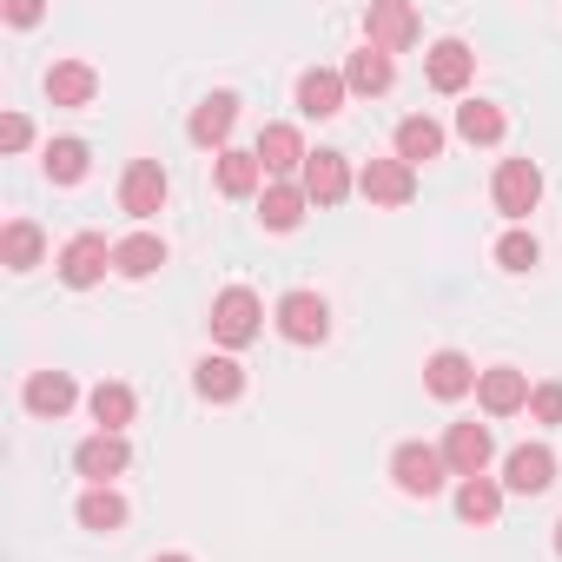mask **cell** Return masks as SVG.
<instances>
[{
	"label": "cell",
	"instance_id": "obj_1",
	"mask_svg": "<svg viewBox=\"0 0 562 562\" xmlns=\"http://www.w3.org/2000/svg\"><path fill=\"white\" fill-rule=\"evenodd\" d=\"M258 318H265V305H258V292H245V285H225V292L212 299V338H218L225 351H245V345L258 338Z\"/></svg>",
	"mask_w": 562,
	"mask_h": 562
},
{
	"label": "cell",
	"instance_id": "obj_2",
	"mask_svg": "<svg viewBox=\"0 0 562 562\" xmlns=\"http://www.w3.org/2000/svg\"><path fill=\"white\" fill-rule=\"evenodd\" d=\"M391 483H397L404 496H437V490L450 483V463H443L437 443H397V457H391Z\"/></svg>",
	"mask_w": 562,
	"mask_h": 562
},
{
	"label": "cell",
	"instance_id": "obj_3",
	"mask_svg": "<svg viewBox=\"0 0 562 562\" xmlns=\"http://www.w3.org/2000/svg\"><path fill=\"white\" fill-rule=\"evenodd\" d=\"M490 192H496V212H503V218H529V212L542 205V172H536V159H503Z\"/></svg>",
	"mask_w": 562,
	"mask_h": 562
},
{
	"label": "cell",
	"instance_id": "obj_4",
	"mask_svg": "<svg viewBox=\"0 0 562 562\" xmlns=\"http://www.w3.org/2000/svg\"><path fill=\"white\" fill-rule=\"evenodd\" d=\"M278 331H285L292 345H325L331 338V305L318 292H285L278 299Z\"/></svg>",
	"mask_w": 562,
	"mask_h": 562
},
{
	"label": "cell",
	"instance_id": "obj_5",
	"mask_svg": "<svg viewBox=\"0 0 562 562\" xmlns=\"http://www.w3.org/2000/svg\"><path fill=\"white\" fill-rule=\"evenodd\" d=\"M166 192H172V186H166V166H159V159H133L126 179H120V212H133V218L146 225L153 212H166Z\"/></svg>",
	"mask_w": 562,
	"mask_h": 562
},
{
	"label": "cell",
	"instance_id": "obj_6",
	"mask_svg": "<svg viewBox=\"0 0 562 562\" xmlns=\"http://www.w3.org/2000/svg\"><path fill=\"white\" fill-rule=\"evenodd\" d=\"M437 450H443L450 476L463 483V476H483V470H490V457H496V437H490V424H450V437H443Z\"/></svg>",
	"mask_w": 562,
	"mask_h": 562
},
{
	"label": "cell",
	"instance_id": "obj_7",
	"mask_svg": "<svg viewBox=\"0 0 562 562\" xmlns=\"http://www.w3.org/2000/svg\"><path fill=\"white\" fill-rule=\"evenodd\" d=\"M126 463H133V450H126V437H120V430H93V437L74 450V470H80L93 490H113V476H120Z\"/></svg>",
	"mask_w": 562,
	"mask_h": 562
},
{
	"label": "cell",
	"instance_id": "obj_8",
	"mask_svg": "<svg viewBox=\"0 0 562 562\" xmlns=\"http://www.w3.org/2000/svg\"><path fill=\"white\" fill-rule=\"evenodd\" d=\"M549 483H555V450H549V443H522V450L503 457V490H516V496H542Z\"/></svg>",
	"mask_w": 562,
	"mask_h": 562
},
{
	"label": "cell",
	"instance_id": "obj_9",
	"mask_svg": "<svg viewBox=\"0 0 562 562\" xmlns=\"http://www.w3.org/2000/svg\"><path fill=\"white\" fill-rule=\"evenodd\" d=\"M106 265H113V245H106L100 232H80V238H67V251H60V278H67L74 292L100 285V278H106Z\"/></svg>",
	"mask_w": 562,
	"mask_h": 562
},
{
	"label": "cell",
	"instance_id": "obj_10",
	"mask_svg": "<svg viewBox=\"0 0 562 562\" xmlns=\"http://www.w3.org/2000/svg\"><path fill=\"white\" fill-rule=\"evenodd\" d=\"M358 192H364L371 205H411V199H417V172H411L404 159H371V166L358 172Z\"/></svg>",
	"mask_w": 562,
	"mask_h": 562
},
{
	"label": "cell",
	"instance_id": "obj_11",
	"mask_svg": "<svg viewBox=\"0 0 562 562\" xmlns=\"http://www.w3.org/2000/svg\"><path fill=\"white\" fill-rule=\"evenodd\" d=\"M251 153H258L265 172H305V159H312V153H305V133H299L292 120H271V126L258 133Z\"/></svg>",
	"mask_w": 562,
	"mask_h": 562
},
{
	"label": "cell",
	"instance_id": "obj_12",
	"mask_svg": "<svg viewBox=\"0 0 562 562\" xmlns=\"http://www.w3.org/2000/svg\"><path fill=\"white\" fill-rule=\"evenodd\" d=\"M299 186H305V199H312V205H338L358 179H351L345 153H312V159H305V172H299Z\"/></svg>",
	"mask_w": 562,
	"mask_h": 562
},
{
	"label": "cell",
	"instance_id": "obj_13",
	"mask_svg": "<svg viewBox=\"0 0 562 562\" xmlns=\"http://www.w3.org/2000/svg\"><path fill=\"white\" fill-rule=\"evenodd\" d=\"M476 404H483L490 417H516V411H529V378H522L516 364H496V371L476 378Z\"/></svg>",
	"mask_w": 562,
	"mask_h": 562
},
{
	"label": "cell",
	"instance_id": "obj_14",
	"mask_svg": "<svg viewBox=\"0 0 562 562\" xmlns=\"http://www.w3.org/2000/svg\"><path fill=\"white\" fill-rule=\"evenodd\" d=\"M476 364L463 358V351H437L430 364H424V384H430V397H443V404H457V397H470L476 391Z\"/></svg>",
	"mask_w": 562,
	"mask_h": 562
},
{
	"label": "cell",
	"instance_id": "obj_15",
	"mask_svg": "<svg viewBox=\"0 0 562 562\" xmlns=\"http://www.w3.org/2000/svg\"><path fill=\"white\" fill-rule=\"evenodd\" d=\"M345 74H331V67H312L305 80H299V113L305 120H331V113H345Z\"/></svg>",
	"mask_w": 562,
	"mask_h": 562
},
{
	"label": "cell",
	"instance_id": "obj_16",
	"mask_svg": "<svg viewBox=\"0 0 562 562\" xmlns=\"http://www.w3.org/2000/svg\"><path fill=\"white\" fill-rule=\"evenodd\" d=\"M232 120H238V93H212V100H199V106H192L186 133H192V146H218V153H225Z\"/></svg>",
	"mask_w": 562,
	"mask_h": 562
},
{
	"label": "cell",
	"instance_id": "obj_17",
	"mask_svg": "<svg viewBox=\"0 0 562 562\" xmlns=\"http://www.w3.org/2000/svg\"><path fill=\"white\" fill-rule=\"evenodd\" d=\"M364 34H371V47H378V54H397V47H411V41H417V14L404 8V0H384V8H371Z\"/></svg>",
	"mask_w": 562,
	"mask_h": 562
},
{
	"label": "cell",
	"instance_id": "obj_18",
	"mask_svg": "<svg viewBox=\"0 0 562 562\" xmlns=\"http://www.w3.org/2000/svg\"><path fill=\"white\" fill-rule=\"evenodd\" d=\"M192 384H199V397L205 404H238L245 397V371H238V358H199V371H192Z\"/></svg>",
	"mask_w": 562,
	"mask_h": 562
},
{
	"label": "cell",
	"instance_id": "obj_19",
	"mask_svg": "<svg viewBox=\"0 0 562 562\" xmlns=\"http://www.w3.org/2000/svg\"><path fill=\"white\" fill-rule=\"evenodd\" d=\"M21 397H27V411H34V417H67V411H74V397H80V384H74L67 371H34Z\"/></svg>",
	"mask_w": 562,
	"mask_h": 562
},
{
	"label": "cell",
	"instance_id": "obj_20",
	"mask_svg": "<svg viewBox=\"0 0 562 562\" xmlns=\"http://www.w3.org/2000/svg\"><path fill=\"white\" fill-rule=\"evenodd\" d=\"M470 74H476V54H470L463 41H437V47H430V87H437V93H463Z\"/></svg>",
	"mask_w": 562,
	"mask_h": 562
},
{
	"label": "cell",
	"instance_id": "obj_21",
	"mask_svg": "<svg viewBox=\"0 0 562 562\" xmlns=\"http://www.w3.org/2000/svg\"><path fill=\"white\" fill-rule=\"evenodd\" d=\"M159 265H166V238L159 232H133V238L113 245V271L120 278H153Z\"/></svg>",
	"mask_w": 562,
	"mask_h": 562
},
{
	"label": "cell",
	"instance_id": "obj_22",
	"mask_svg": "<svg viewBox=\"0 0 562 562\" xmlns=\"http://www.w3.org/2000/svg\"><path fill=\"white\" fill-rule=\"evenodd\" d=\"M457 516L476 522V529H490V522L503 516V483H496V476H463V483H457Z\"/></svg>",
	"mask_w": 562,
	"mask_h": 562
},
{
	"label": "cell",
	"instance_id": "obj_23",
	"mask_svg": "<svg viewBox=\"0 0 562 562\" xmlns=\"http://www.w3.org/2000/svg\"><path fill=\"white\" fill-rule=\"evenodd\" d=\"M305 186H265V199H258V218H265V232H299V218H305Z\"/></svg>",
	"mask_w": 562,
	"mask_h": 562
},
{
	"label": "cell",
	"instance_id": "obj_24",
	"mask_svg": "<svg viewBox=\"0 0 562 562\" xmlns=\"http://www.w3.org/2000/svg\"><path fill=\"white\" fill-rule=\"evenodd\" d=\"M93 93H100V74H93L87 60H60V67L47 74V100H54V106H87Z\"/></svg>",
	"mask_w": 562,
	"mask_h": 562
},
{
	"label": "cell",
	"instance_id": "obj_25",
	"mask_svg": "<svg viewBox=\"0 0 562 562\" xmlns=\"http://www.w3.org/2000/svg\"><path fill=\"white\" fill-rule=\"evenodd\" d=\"M437 153H443V126H437L430 113H411V120L397 126V159L417 172V166H424V159H437Z\"/></svg>",
	"mask_w": 562,
	"mask_h": 562
},
{
	"label": "cell",
	"instance_id": "obj_26",
	"mask_svg": "<svg viewBox=\"0 0 562 562\" xmlns=\"http://www.w3.org/2000/svg\"><path fill=\"white\" fill-rule=\"evenodd\" d=\"M391 80H397V74H391V54H378L371 41H364V47L351 54V67H345V87H351V93H391Z\"/></svg>",
	"mask_w": 562,
	"mask_h": 562
},
{
	"label": "cell",
	"instance_id": "obj_27",
	"mask_svg": "<svg viewBox=\"0 0 562 562\" xmlns=\"http://www.w3.org/2000/svg\"><path fill=\"white\" fill-rule=\"evenodd\" d=\"M457 133H463L470 146H496V139L509 133V120H503V106H490V100H463V106H457Z\"/></svg>",
	"mask_w": 562,
	"mask_h": 562
},
{
	"label": "cell",
	"instance_id": "obj_28",
	"mask_svg": "<svg viewBox=\"0 0 562 562\" xmlns=\"http://www.w3.org/2000/svg\"><path fill=\"white\" fill-rule=\"evenodd\" d=\"M41 166H47V179H54V186H80V179H87V166H93V153H87V139H47Z\"/></svg>",
	"mask_w": 562,
	"mask_h": 562
},
{
	"label": "cell",
	"instance_id": "obj_29",
	"mask_svg": "<svg viewBox=\"0 0 562 562\" xmlns=\"http://www.w3.org/2000/svg\"><path fill=\"white\" fill-rule=\"evenodd\" d=\"M258 179H265L258 153H238V146H225V153H218V192H225V199H251V192H258Z\"/></svg>",
	"mask_w": 562,
	"mask_h": 562
},
{
	"label": "cell",
	"instance_id": "obj_30",
	"mask_svg": "<svg viewBox=\"0 0 562 562\" xmlns=\"http://www.w3.org/2000/svg\"><path fill=\"white\" fill-rule=\"evenodd\" d=\"M41 251H47V238H41V225H34V218H14L8 232H0V258H8V271H34V265H41Z\"/></svg>",
	"mask_w": 562,
	"mask_h": 562
},
{
	"label": "cell",
	"instance_id": "obj_31",
	"mask_svg": "<svg viewBox=\"0 0 562 562\" xmlns=\"http://www.w3.org/2000/svg\"><path fill=\"white\" fill-rule=\"evenodd\" d=\"M87 404H93V424H100V430H126V424H133V411H139V397H133L126 384H93V397H87Z\"/></svg>",
	"mask_w": 562,
	"mask_h": 562
},
{
	"label": "cell",
	"instance_id": "obj_32",
	"mask_svg": "<svg viewBox=\"0 0 562 562\" xmlns=\"http://www.w3.org/2000/svg\"><path fill=\"white\" fill-rule=\"evenodd\" d=\"M80 522L100 529V536L126 529V496H120V490H87V496H80Z\"/></svg>",
	"mask_w": 562,
	"mask_h": 562
},
{
	"label": "cell",
	"instance_id": "obj_33",
	"mask_svg": "<svg viewBox=\"0 0 562 562\" xmlns=\"http://www.w3.org/2000/svg\"><path fill=\"white\" fill-rule=\"evenodd\" d=\"M536 258H542V251H536L529 232H503V238H496V265H503V271H529Z\"/></svg>",
	"mask_w": 562,
	"mask_h": 562
},
{
	"label": "cell",
	"instance_id": "obj_34",
	"mask_svg": "<svg viewBox=\"0 0 562 562\" xmlns=\"http://www.w3.org/2000/svg\"><path fill=\"white\" fill-rule=\"evenodd\" d=\"M529 417L536 424H562V384H536L529 391Z\"/></svg>",
	"mask_w": 562,
	"mask_h": 562
},
{
	"label": "cell",
	"instance_id": "obj_35",
	"mask_svg": "<svg viewBox=\"0 0 562 562\" xmlns=\"http://www.w3.org/2000/svg\"><path fill=\"white\" fill-rule=\"evenodd\" d=\"M27 139H34V126H27L21 113H8V120H0V146H8V153H21Z\"/></svg>",
	"mask_w": 562,
	"mask_h": 562
},
{
	"label": "cell",
	"instance_id": "obj_36",
	"mask_svg": "<svg viewBox=\"0 0 562 562\" xmlns=\"http://www.w3.org/2000/svg\"><path fill=\"white\" fill-rule=\"evenodd\" d=\"M8 21H14V27H34V21H41V8H34V0H21V8H8Z\"/></svg>",
	"mask_w": 562,
	"mask_h": 562
},
{
	"label": "cell",
	"instance_id": "obj_37",
	"mask_svg": "<svg viewBox=\"0 0 562 562\" xmlns=\"http://www.w3.org/2000/svg\"><path fill=\"white\" fill-rule=\"evenodd\" d=\"M153 562H192V555H153Z\"/></svg>",
	"mask_w": 562,
	"mask_h": 562
},
{
	"label": "cell",
	"instance_id": "obj_38",
	"mask_svg": "<svg viewBox=\"0 0 562 562\" xmlns=\"http://www.w3.org/2000/svg\"><path fill=\"white\" fill-rule=\"evenodd\" d=\"M555 555H562V522H555Z\"/></svg>",
	"mask_w": 562,
	"mask_h": 562
}]
</instances>
